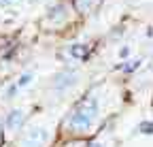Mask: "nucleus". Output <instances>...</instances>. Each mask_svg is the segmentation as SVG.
I'll use <instances>...</instances> for the list:
<instances>
[{"instance_id":"7ed1b4c3","label":"nucleus","mask_w":153,"mask_h":147,"mask_svg":"<svg viewBox=\"0 0 153 147\" xmlns=\"http://www.w3.org/2000/svg\"><path fill=\"white\" fill-rule=\"evenodd\" d=\"M74 81H76V79H74V72H70V70H64V72H60V75H55V79H53V87L62 92V90L70 87Z\"/></svg>"},{"instance_id":"0eeeda50","label":"nucleus","mask_w":153,"mask_h":147,"mask_svg":"<svg viewBox=\"0 0 153 147\" xmlns=\"http://www.w3.org/2000/svg\"><path fill=\"white\" fill-rule=\"evenodd\" d=\"M32 77H34L32 72H26V75H22V77L17 79V83H15V85H17V90H22V87H26L28 83H32Z\"/></svg>"},{"instance_id":"6e6552de","label":"nucleus","mask_w":153,"mask_h":147,"mask_svg":"<svg viewBox=\"0 0 153 147\" xmlns=\"http://www.w3.org/2000/svg\"><path fill=\"white\" fill-rule=\"evenodd\" d=\"M138 66H140V62H138V60H130V64L121 66V70H123V72H130V70H134V68H138Z\"/></svg>"},{"instance_id":"20e7f679","label":"nucleus","mask_w":153,"mask_h":147,"mask_svg":"<svg viewBox=\"0 0 153 147\" xmlns=\"http://www.w3.org/2000/svg\"><path fill=\"white\" fill-rule=\"evenodd\" d=\"M22 122H24V111H11L9 113V117H7V126L11 128V130H17L19 126H22Z\"/></svg>"},{"instance_id":"9d476101","label":"nucleus","mask_w":153,"mask_h":147,"mask_svg":"<svg viewBox=\"0 0 153 147\" xmlns=\"http://www.w3.org/2000/svg\"><path fill=\"white\" fill-rule=\"evenodd\" d=\"M140 130H143L145 134H149V132H151V124H149V122H145V124L140 126Z\"/></svg>"},{"instance_id":"9b49d317","label":"nucleus","mask_w":153,"mask_h":147,"mask_svg":"<svg viewBox=\"0 0 153 147\" xmlns=\"http://www.w3.org/2000/svg\"><path fill=\"white\" fill-rule=\"evenodd\" d=\"M91 147H104V145H102V143H94Z\"/></svg>"},{"instance_id":"39448f33","label":"nucleus","mask_w":153,"mask_h":147,"mask_svg":"<svg viewBox=\"0 0 153 147\" xmlns=\"http://www.w3.org/2000/svg\"><path fill=\"white\" fill-rule=\"evenodd\" d=\"M66 9V4H55V7H51L49 9V19H64L66 17V13H62Z\"/></svg>"},{"instance_id":"423d86ee","label":"nucleus","mask_w":153,"mask_h":147,"mask_svg":"<svg viewBox=\"0 0 153 147\" xmlns=\"http://www.w3.org/2000/svg\"><path fill=\"white\" fill-rule=\"evenodd\" d=\"M70 56H74V58H83V56H87V45H74V47H70Z\"/></svg>"},{"instance_id":"f03ea898","label":"nucleus","mask_w":153,"mask_h":147,"mask_svg":"<svg viewBox=\"0 0 153 147\" xmlns=\"http://www.w3.org/2000/svg\"><path fill=\"white\" fill-rule=\"evenodd\" d=\"M47 139H49V132L45 128H30L24 134V147H43Z\"/></svg>"},{"instance_id":"1a4fd4ad","label":"nucleus","mask_w":153,"mask_h":147,"mask_svg":"<svg viewBox=\"0 0 153 147\" xmlns=\"http://www.w3.org/2000/svg\"><path fill=\"white\" fill-rule=\"evenodd\" d=\"M15 94H17V85H11V87L7 90V98H13Z\"/></svg>"},{"instance_id":"f257e3e1","label":"nucleus","mask_w":153,"mask_h":147,"mask_svg":"<svg viewBox=\"0 0 153 147\" xmlns=\"http://www.w3.org/2000/svg\"><path fill=\"white\" fill-rule=\"evenodd\" d=\"M98 117V102L96 98H83L79 107L74 109V113L68 119V126L76 128V130H85L94 124V119Z\"/></svg>"}]
</instances>
